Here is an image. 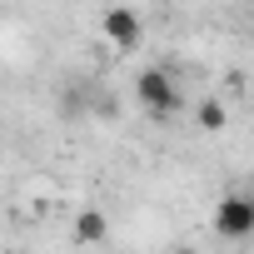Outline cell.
<instances>
[{"mask_svg": "<svg viewBox=\"0 0 254 254\" xmlns=\"http://www.w3.org/2000/svg\"><path fill=\"white\" fill-rule=\"evenodd\" d=\"M244 194H249V199H254V180H249V190H244Z\"/></svg>", "mask_w": 254, "mask_h": 254, "instance_id": "7", "label": "cell"}, {"mask_svg": "<svg viewBox=\"0 0 254 254\" xmlns=\"http://www.w3.org/2000/svg\"><path fill=\"white\" fill-rule=\"evenodd\" d=\"M209 229L219 239H229V244L249 239L254 234V199L249 194H219L214 209H209Z\"/></svg>", "mask_w": 254, "mask_h": 254, "instance_id": "1", "label": "cell"}, {"mask_svg": "<svg viewBox=\"0 0 254 254\" xmlns=\"http://www.w3.org/2000/svg\"><path fill=\"white\" fill-rule=\"evenodd\" d=\"M70 239L85 244V249L105 244V239H110V214H105V209H80V214L70 219Z\"/></svg>", "mask_w": 254, "mask_h": 254, "instance_id": "4", "label": "cell"}, {"mask_svg": "<svg viewBox=\"0 0 254 254\" xmlns=\"http://www.w3.org/2000/svg\"><path fill=\"white\" fill-rule=\"evenodd\" d=\"M194 125L204 135H219L224 125H229V110H224V100H199L194 105Z\"/></svg>", "mask_w": 254, "mask_h": 254, "instance_id": "5", "label": "cell"}, {"mask_svg": "<svg viewBox=\"0 0 254 254\" xmlns=\"http://www.w3.org/2000/svg\"><path fill=\"white\" fill-rule=\"evenodd\" d=\"M170 254H199V249H194V244H175Z\"/></svg>", "mask_w": 254, "mask_h": 254, "instance_id": "6", "label": "cell"}, {"mask_svg": "<svg viewBox=\"0 0 254 254\" xmlns=\"http://www.w3.org/2000/svg\"><path fill=\"white\" fill-rule=\"evenodd\" d=\"M135 100H140L155 120H165V115L180 110V85L170 80V70H140V75H135Z\"/></svg>", "mask_w": 254, "mask_h": 254, "instance_id": "2", "label": "cell"}, {"mask_svg": "<svg viewBox=\"0 0 254 254\" xmlns=\"http://www.w3.org/2000/svg\"><path fill=\"white\" fill-rule=\"evenodd\" d=\"M249 25H254V5H249Z\"/></svg>", "mask_w": 254, "mask_h": 254, "instance_id": "8", "label": "cell"}, {"mask_svg": "<svg viewBox=\"0 0 254 254\" xmlns=\"http://www.w3.org/2000/svg\"><path fill=\"white\" fill-rule=\"evenodd\" d=\"M100 30H105V40H115V45H140L145 20H140V10H130V5H115V10L100 15Z\"/></svg>", "mask_w": 254, "mask_h": 254, "instance_id": "3", "label": "cell"}]
</instances>
